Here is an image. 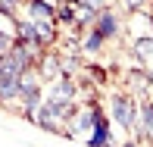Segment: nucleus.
<instances>
[{
  "instance_id": "obj_1",
  "label": "nucleus",
  "mask_w": 153,
  "mask_h": 147,
  "mask_svg": "<svg viewBox=\"0 0 153 147\" xmlns=\"http://www.w3.org/2000/svg\"><path fill=\"white\" fill-rule=\"evenodd\" d=\"M113 119L122 125V128H134V119H137V110H134V100L131 97H113Z\"/></svg>"
},
{
  "instance_id": "obj_2",
  "label": "nucleus",
  "mask_w": 153,
  "mask_h": 147,
  "mask_svg": "<svg viewBox=\"0 0 153 147\" xmlns=\"http://www.w3.org/2000/svg\"><path fill=\"white\" fill-rule=\"evenodd\" d=\"M94 31H100L103 38H113V34H119V16H116L113 10H97Z\"/></svg>"
},
{
  "instance_id": "obj_3",
  "label": "nucleus",
  "mask_w": 153,
  "mask_h": 147,
  "mask_svg": "<svg viewBox=\"0 0 153 147\" xmlns=\"http://www.w3.org/2000/svg\"><path fill=\"white\" fill-rule=\"evenodd\" d=\"M88 144H91V147H109V122H106L100 113H97L94 135H91V141H88Z\"/></svg>"
},
{
  "instance_id": "obj_4",
  "label": "nucleus",
  "mask_w": 153,
  "mask_h": 147,
  "mask_svg": "<svg viewBox=\"0 0 153 147\" xmlns=\"http://www.w3.org/2000/svg\"><path fill=\"white\" fill-rule=\"evenodd\" d=\"M19 91H22V75L0 78V100H19Z\"/></svg>"
},
{
  "instance_id": "obj_5",
  "label": "nucleus",
  "mask_w": 153,
  "mask_h": 147,
  "mask_svg": "<svg viewBox=\"0 0 153 147\" xmlns=\"http://www.w3.org/2000/svg\"><path fill=\"white\" fill-rule=\"evenodd\" d=\"M75 97V85L69 81V75H62V78L56 81V88H53V97L50 100H59V103H72Z\"/></svg>"
},
{
  "instance_id": "obj_6",
  "label": "nucleus",
  "mask_w": 153,
  "mask_h": 147,
  "mask_svg": "<svg viewBox=\"0 0 153 147\" xmlns=\"http://www.w3.org/2000/svg\"><path fill=\"white\" fill-rule=\"evenodd\" d=\"M28 10H31V19H34V22H53V16H56V13H53V6L44 3V0H31Z\"/></svg>"
},
{
  "instance_id": "obj_7",
  "label": "nucleus",
  "mask_w": 153,
  "mask_h": 147,
  "mask_svg": "<svg viewBox=\"0 0 153 147\" xmlns=\"http://www.w3.org/2000/svg\"><path fill=\"white\" fill-rule=\"evenodd\" d=\"M141 116H144V128H141V135L153 141V103H144V107H141Z\"/></svg>"
},
{
  "instance_id": "obj_8",
  "label": "nucleus",
  "mask_w": 153,
  "mask_h": 147,
  "mask_svg": "<svg viewBox=\"0 0 153 147\" xmlns=\"http://www.w3.org/2000/svg\"><path fill=\"white\" fill-rule=\"evenodd\" d=\"M103 41H106V38H103L100 31H94V28H91V34H88V38H85V44H81V50H88V53H97Z\"/></svg>"
},
{
  "instance_id": "obj_9",
  "label": "nucleus",
  "mask_w": 153,
  "mask_h": 147,
  "mask_svg": "<svg viewBox=\"0 0 153 147\" xmlns=\"http://www.w3.org/2000/svg\"><path fill=\"white\" fill-rule=\"evenodd\" d=\"M94 122H97V110H88V113H81L78 119H75V128L88 131V128H94Z\"/></svg>"
},
{
  "instance_id": "obj_10",
  "label": "nucleus",
  "mask_w": 153,
  "mask_h": 147,
  "mask_svg": "<svg viewBox=\"0 0 153 147\" xmlns=\"http://www.w3.org/2000/svg\"><path fill=\"white\" fill-rule=\"evenodd\" d=\"M134 53H137V57H141V60L153 57V38H141V41H137V44H134Z\"/></svg>"
},
{
  "instance_id": "obj_11",
  "label": "nucleus",
  "mask_w": 153,
  "mask_h": 147,
  "mask_svg": "<svg viewBox=\"0 0 153 147\" xmlns=\"http://www.w3.org/2000/svg\"><path fill=\"white\" fill-rule=\"evenodd\" d=\"M0 13L3 16H16V3L13 0H0Z\"/></svg>"
},
{
  "instance_id": "obj_12",
  "label": "nucleus",
  "mask_w": 153,
  "mask_h": 147,
  "mask_svg": "<svg viewBox=\"0 0 153 147\" xmlns=\"http://www.w3.org/2000/svg\"><path fill=\"white\" fill-rule=\"evenodd\" d=\"M72 3L85 6V10H100V3H103V0H72Z\"/></svg>"
},
{
  "instance_id": "obj_13",
  "label": "nucleus",
  "mask_w": 153,
  "mask_h": 147,
  "mask_svg": "<svg viewBox=\"0 0 153 147\" xmlns=\"http://www.w3.org/2000/svg\"><path fill=\"white\" fill-rule=\"evenodd\" d=\"M10 47H13V38H10L6 31H0V53H6Z\"/></svg>"
},
{
  "instance_id": "obj_14",
  "label": "nucleus",
  "mask_w": 153,
  "mask_h": 147,
  "mask_svg": "<svg viewBox=\"0 0 153 147\" xmlns=\"http://www.w3.org/2000/svg\"><path fill=\"white\" fill-rule=\"evenodd\" d=\"M128 3V10H137V6H144V0H125Z\"/></svg>"
},
{
  "instance_id": "obj_15",
  "label": "nucleus",
  "mask_w": 153,
  "mask_h": 147,
  "mask_svg": "<svg viewBox=\"0 0 153 147\" xmlns=\"http://www.w3.org/2000/svg\"><path fill=\"white\" fill-rule=\"evenodd\" d=\"M122 147H137V144H131V141H128V144H122Z\"/></svg>"
},
{
  "instance_id": "obj_16",
  "label": "nucleus",
  "mask_w": 153,
  "mask_h": 147,
  "mask_svg": "<svg viewBox=\"0 0 153 147\" xmlns=\"http://www.w3.org/2000/svg\"><path fill=\"white\" fill-rule=\"evenodd\" d=\"M13 3H19V0H13Z\"/></svg>"
}]
</instances>
